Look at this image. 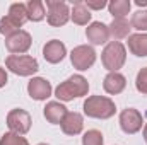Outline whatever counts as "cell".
Segmentation results:
<instances>
[{"mask_svg":"<svg viewBox=\"0 0 147 145\" xmlns=\"http://www.w3.org/2000/svg\"><path fill=\"white\" fill-rule=\"evenodd\" d=\"M5 46L10 53H24L31 46V36L26 31H17L5 39Z\"/></svg>","mask_w":147,"mask_h":145,"instance_id":"obj_9","label":"cell"},{"mask_svg":"<svg viewBox=\"0 0 147 145\" xmlns=\"http://www.w3.org/2000/svg\"><path fill=\"white\" fill-rule=\"evenodd\" d=\"M43 55H45V58H46L50 63H58V62H62L63 56H65V46H63V43H60L58 39H51V41H48V43L45 44Z\"/></svg>","mask_w":147,"mask_h":145,"instance_id":"obj_11","label":"cell"},{"mask_svg":"<svg viewBox=\"0 0 147 145\" xmlns=\"http://www.w3.org/2000/svg\"><path fill=\"white\" fill-rule=\"evenodd\" d=\"M87 89H89L87 80L82 75H74V77L67 79L65 82H62L57 87V97L62 99V101H70L74 97L86 96Z\"/></svg>","mask_w":147,"mask_h":145,"instance_id":"obj_1","label":"cell"},{"mask_svg":"<svg viewBox=\"0 0 147 145\" xmlns=\"http://www.w3.org/2000/svg\"><path fill=\"white\" fill-rule=\"evenodd\" d=\"M5 65L14 73L24 75V77L38 72V62L33 56H26V55H10L5 60Z\"/></svg>","mask_w":147,"mask_h":145,"instance_id":"obj_4","label":"cell"},{"mask_svg":"<svg viewBox=\"0 0 147 145\" xmlns=\"http://www.w3.org/2000/svg\"><path fill=\"white\" fill-rule=\"evenodd\" d=\"M86 34H87V39H89L92 44H103V43L108 41L110 31H108V26H105L103 22H92V24L87 28Z\"/></svg>","mask_w":147,"mask_h":145,"instance_id":"obj_12","label":"cell"},{"mask_svg":"<svg viewBox=\"0 0 147 145\" xmlns=\"http://www.w3.org/2000/svg\"><path fill=\"white\" fill-rule=\"evenodd\" d=\"M82 145H103V135L98 130H89L82 137Z\"/></svg>","mask_w":147,"mask_h":145,"instance_id":"obj_24","label":"cell"},{"mask_svg":"<svg viewBox=\"0 0 147 145\" xmlns=\"http://www.w3.org/2000/svg\"><path fill=\"white\" fill-rule=\"evenodd\" d=\"M120 126L125 133H135L142 128V114L137 109H125L120 114Z\"/></svg>","mask_w":147,"mask_h":145,"instance_id":"obj_8","label":"cell"},{"mask_svg":"<svg viewBox=\"0 0 147 145\" xmlns=\"http://www.w3.org/2000/svg\"><path fill=\"white\" fill-rule=\"evenodd\" d=\"M84 111L87 116L91 118H101V119H106L111 118L115 114V103L108 99V97H103V96H91L87 97V101L84 103Z\"/></svg>","mask_w":147,"mask_h":145,"instance_id":"obj_2","label":"cell"},{"mask_svg":"<svg viewBox=\"0 0 147 145\" xmlns=\"http://www.w3.org/2000/svg\"><path fill=\"white\" fill-rule=\"evenodd\" d=\"M19 28H21V26H19L17 22H14L9 15H7V17H3V19H0V33H2V34H5V36H10V34H14V33L21 31Z\"/></svg>","mask_w":147,"mask_h":145,"instance_id":"obj_22","label":"cell"},{"mask_svg":"<svg viewBox=\"0 0 147 145\" xmlns=\"http://www.w3.org/2000/svg\"><path fill=\"white\" fill-rule=\"evenodd\" d=\"M5 84H7V73L3 68H0V87H3Z\"/></svg>","mask_w":147,"mask_h":145,"instance_id":"obj_28","label":"cell"},{"mask_svg":"<svg viewBox=\"0 0 147 145\" xmlns=\"http://www.w3.org/2000/svg\"><path fill=\"white\" fill-rule=\"evenodd\" d=\"M60 125H62V130L67 135H77V133L82 132L84 121H82V116L79 113H67Z\"/></svg>","mask_w":147,"mask_h":145,"instance_id":"obj_13","label":"cell"},{"mask_svg":"<svg viewBox=\"0 0 147 145\" xmlns=\"http://www.w3.org/2000/svg\"><path fill=\"white\" fill-rule=\"evenodd\" d=\"M39 145H46V144H39Z\"/></svg>","mask_w":147,"mask_h":145,"instance_id":"obj_31","label":"cell"},{"mask_svg":"<svg viewBox=\"0 0 147 145\" xmlns=\"http://www.w3.org/2000/svg\"><path fill=\"white\" fill-rule=\"evenodd\" d=\"M132 28L139 31H147V10H139L132 15Z\"/></svg>","mask_w":147,"mask_h":145,"instance_id":"obj_23","label":"cell"},{"mask_svg":"<svg viewBox=\"0 0 147 145\" xmlns=\"http://www.w3.org/2000/svg\"><path fill=\"white\" fill-rule=\"evenodd\" d=\"M7 125L9 128L17 133V135H24L29 132L31 128V116L24 111V109H12L7 114Z\"/></svg>","mask_w":147,"mask_h":145,"instance_id":"obj_5","label":"cell"},{"mask_svg":"<svg viewBox=\"0 0 147 145\" xmlns=\"http://www.w3.org/2000/svg\"><path fill=\"white\" fill-rule=\"evenodd\" d=\"M65 114H67V109L63 104H60V103H48L46 104V108H45V118L50 121V123H62L63 121V118H65Z\"/></svg>","mask_w":147,"mask_h":145,"instance_id":"obj_15","label":"cell"},{"mask_svg":"<svg viewBox=\"0 0 147 145\" xmlns=\"http://www.w3.org/2000/svg\"><path fill=\"white\" fill-rule=\"evenodd\" d=\"M144 138H146V142H147V126H146V130H144Z\"/></svg>","mask_w":147,"mask_h":145,"instance_id":"obj_30","label":"cell"},{"mask_svg":"<svg viewBox=\"0 0 147 145\" xmlns=\"http://www.w3.org/2000/svg\"><path fill=\"white\" fill-rule=\"evenodd\" d=\"M135 3H137L139 7H146V5H147V0H137Z\"/></svg>","mask_w":147,"mask_h":145,"instance_id":"obj_29","label":"cell"},{"mask_svg":"<svg viewBox=\"0 0 147 145\" xmlns=\"http://www.w3.org/2000/svg\"><path fill=\"white\" fill-rule=\"evenodd\" d=\"M9 17L14 21V22H17L19 26H22L29 17H28V9H26V5L24 3H14L12 7H10V10H9Z\"/></svg>","mask_w":147,"mask_h":145,"instance_id":"obj_20","label":"cell"},{"mask_svg":"<svg viewBox=\"0 0 147 145\" xmlns=\"http://www.w3.org/2000/svg\"><path fill=\"white\" fill-rule=\"evenodd\" d=\"M125 48H123V44L121 43H118V41H113L110 43L106 48H105V51H103V65L111 70V72H116L118 68H121L123 67V63H125Z\"/></svg>","mask_w":147,"mask_h":145,"instance_id":"obj_3","label":"cell"},{"mask_svg":"<svg viewBox=\"0 0 147 145\" xmlns=\"http://www.w3.org/2000/svg\"><path fill=\"white\" fill-rule=\"evenodd\" d=\"M125 84H127V80H125V77L121 73L111 72L106 75L103 85H105V91L106 92H110V94H120L125 89Z\"/></svg>","mask_w":147,"mask_h":145,"instance_id":"obj_14","label":"cell"},{"mask_svg":"<svg viewBox=\"0 0 147 145\" xmlns=\"http://www.w3.org/2000/svg\"><path fill=\"white\" fill-rule=\"evenodd\" d=\"M26 9H28V17L31 21H41L45 17V5L39 0H31L26 5Z\"/></svg>","mask_w":147,"mask_h":145,"instance_id":"obj_21","label":"cell"},{"mask_svg":"<svg viewBox=\"0 0 147 145\" xmlns=\"http://www.w3.org/2000/svg\"><path fill=\"white\" fill-rule=\"evenodd\" d=\"M137 89L142 92V94H147V67L146 68H142L139 75H137Z\"/></svg>","mask_w":147,"mask_h":145,"instance_id":"obj_26","label":"cell"},{"mask_svg":"<svg viewBox=\"0 0 147 145\" xmlns=\"http://www.w3.org/2000/svg\"><path fill=\"white\" fill-rule=\"evenodd\" d=\"M72 19L75 24H87L91 21V12L84 2H75L72 7Z\"/></svg>","mask_w":147,"mask_h":145,"instance_id":"obj_18","label":"cell"},{"mask_svg":"<svg viewBox=\"0 0 147 145\" xmlns=\"http://www.w3.org/2000/svg\"><path fill=\"white\" fill-rule=\"evenodd\" d=\"M28 92H29V96H31L33 99H36V101H43V99H46V97L51 94V85H50L48 80L38 77V79H33V80L29 82V85H28Z\"/></svg>","mask_w":147,"mask_h":145,"instance_id":"obj_10","label":"cell"},{"mask_svg":"<svg viewBox=\"0 0 147 145\" xmlns=\"http://www.w3.org/2000/svg\"><path fill=\"white\" fill-rule=\"evenodd\" d=\"M70 58H72V65L75 68H79V70H87V68L96 62V51H94L91 46L82 44V46L74 48Z\"/></svg>","mask_w":147,"mask_h":145,"instance_id":"obj_6","label":"cell"},{"mask_svg":"<svg viewBox=\"0 0 147 145\" xmlns=\"http://www.w3.org/2000/svg\"><path fill=\"white\" fill-rule=\"evenodd\" d=\"M105 5H106V2H105V0H98V2L87 0V2H86V7H87V9H96V10H98V9H103Z\"/></svg>","mask_w":147,"mask_h":145,"instance_id":"obj_27","label":"cell"},{"mask_svg":"<svg viewBox=\"0 0 147 145\" xmlns=\"http://www.w3.org/2000/svg\"><path fill=\"white\" fill-rule=\"evenodd\" d=\"M108 7H110V14H113L115 19H125V15L130 10V2L128 0H113Z\"/></svg>","mask_w":147,"mask_h":145,"instance_id":"obj_19","label":"cell"},{"mask_svg":"<svg viewBox=\"0 0 147 145\" xmlns=\"http://www.w3.org/2000/svg\"><path fill=\"white\" fill-rule=\"evenodd\" d=\"M0 145H29L28 140L17 133H5L0 138Z\"/></svg>","mask_w":147,"mask_h":145,"instance_id":"obj_25","label":"cell"},{"mask_svg":"<svg viewBox=\"0 0 147 145\" xmlns=\"http://www.w3.org/2000/svg\"><path fill=\"white\" fill-rule=\"evenodd\" d=\"M108 31H110V36H113V39H121V38L128 36L130 24L125 19H113V22L110 24Z\"/></svg>","mask_w":147,"mask_h":145,"instance_id":"obj_17","label":"cell"},{"mask_svg":"<svg viewBox=\"0 0 147 145\" xmlns=\"http://www.w3.org/2000/svg\"><path fill=\"white\" fill-rule=\"evenodd\" d=\"M46 7H48V22L51 26H63L69 21L70 12H69V7H67L65 2L48 0Z\"/></svg>","mask_w":147,"mask_h":145,"instance_id":"obj_7","label":"cell"},{"mask_svg":"<svg viewBox=\"0 0 147 145\" xmlns=\"http://www.w3.org/2000/svg\"><path fill=\"white\" fill-rule=\"evenodd\" d=\"M128 48L137 56H147V34L128 36Z\"/></svg>","mask_w":147,"mask_h":145,"instance_id":"obj_16","label":"cell"}]
</instances>
